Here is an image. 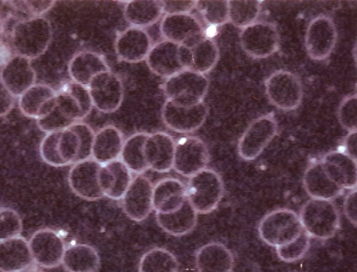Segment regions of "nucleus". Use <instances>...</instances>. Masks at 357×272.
Instances as JSON below:
<instances>
[{"label":"nucleus","mask_w":357,"mask_h":272,"mask_svg":"<svg viewBox=\"0 0 357 272\" xmlns=\"http://www.w3.org/2000/svg\"><path fill=\"white\" fill-rule=\"evenodd\" d=\"M52 36L50 22L47 18L31 17L18 22L11 33V43L17 54L29 59L45 53Z\"/></svg>","instance_id":"1"},{"label":"nucleus","mask_w":357,"mask_h":272,"mask_svg":"<svg viewBox=\"0 0 357 272\" xmlns=\"http://www.w3.org/2000/svg\"><path fill=\"white\" fill-rule=\"evenodd\" d=\"M303 230L310 238H332L340 226V215L331 200L311 198L301 207L298 215Z\"/></svg>","instance_id":"2"},{"label":"nucleus","mask_w":357,"mask_h":272,"mask_svg":"<svg viewBox=\"0 0 357 272\" xmlns=\"http://www.w3.org/2000/svg\"><path fill=\"white\" fill-rule=\"evenodd\" d=\"M224 189L220 175L206 167L189 177L186 197L197 213L207 214L217 208L224 195Z\"/></svg>","instance_id":"3"},{"label":"nucleus","mask_w":357,"mask_h":272,"mask_svg":"<svg viewBox=\"0 0 357 272\" xmlns=\"http://www.w3.org/2000/svg\"><path fill=\"white\" fill-rule=\"evenodd\" d=\"M208 86L204 74L185 68L166 78L162 89L167 100L188 107L202 102Z\"/></svg>","instance_id":"4"},{"label":"nucleus","mask_w":357,"mask_h":272,"mask_svg":"<svg viewBox=\"0 0 357 272\" xmlns=\"http://www.w3.org/2000/svg\"><path fill=\"white\" fill-rule=\"evenodd\" d=\"M298 215L291 209L280 208L266 214L258 225L260 239L278 248L296 239L303 232Z\"/></svg>","instance_id":"5"},{"label":"nucleus","mask_w":357,"mask_h":272,"mask_svg":"<svg viewBox=\"0 0 357 272\" xmlns=\"http://www.w3.org/2000/svg\"><path fill=\"white\" fill-rule=\"evenodd\" d=\"M264 86L269 102L280 110H294L302 102V82L291 71L278 70L272 73L265 80Z\"/></svg>","instance_id":"6"},{"label":"nucleus","mask_w":357,"mask_h":272,"mask_svg":"<svg viewBox=\"0 0 357 272\" xmlns=\"http://www.w3.org/2000/svg\"><path fill=\"white\" fill-rule=\"evenodd\" d=\"M239 38L243 51L256 59L271 56L279 50L280 45L277 26L266 21H256L242 29Z\"/></svg>","instance_id":"7"},{"label":"nucleus","mask_w":357,"mask_h":272,"mask_svg":"<svg viewBox=\"0 0 357 272\" xmlns=\"http://www.w3.org/2000/svg\"><path fill=\"white\" fill-rule=\"evenodd\" d=\"M79 139L70 128L46 133L39 151L43 160L53 167H63L75 163L79 151Z\"/></svg>","instance_id":"8"},{"label":"nucleus","mask_w":357,"mask_h":272,"mask_svg":"<svg viewBox=\"0 0 357 272\" xmlns=\"http://www.w3.org/2000/svg\"><path fill=\"white\" fill-rule=\"evenodd\" d=\"M278 129V122L272 114L255 119L238 139V156L246 161L257 158L275 137Z\"/></svg>","instance_id":"9"},{"label":"nucleus","mask_w":357,"mask_h":272,"mask_svg":"<svg viewBox=\"0 0 357 272\" xmlns=\"http://www.w3.org/2000/svg\"><path fill=\"white\" fill-rule=\"evenodd\" d=\"M337 40L335 24L331 17L319 14L308 23L305 33V48L314 61H324L333 52Z\"/></svg>","instance_id":"10"},{"label":"nucleus","mask_w":357,"mask_h":272,"mask_svg":"<svg viewBox=\"0 0 357 272\" xmlns=\"http://www.w3.org/2000/svg\"><path fill=\"white\" fill-rule=\"evenodd\" d=\"M209 152L205 142L198 137L186 135L175 143L172 168L185 177H190L206 168Z\"/></svg>","instance_id":"11"},{"label":"nucleus","mask_w":357,"mask_h":272,"mask_svg":"<svg viewBox=\"0 0 357 272\" xmlns=\"http://www.w3.org/2000/svg\"><path fill=\"white\" fill-rule=\"evenodd\" d=\"M160 31L165 40L188 47L206 36L202 23L191 13L165 15Z\"/></svg>","instance_id":"12"},{"label":"nucleus","mask_w":357,"mask_h":272,"mask_svg":"<svg viewBox=\"0 0 357 272\" xmlns=\"http://www.w3.org/2000/svg\"><path fill=\"white\" fill-rule=\"evenodd\" d=\"M93 106L103 113L115 112L123 98V85L114 73L107 70L95 75L87 86Z\"/></svg>","instance_id":"13"},{"label":"nucleus","mask_w":357,"mask_h":272,"mask_svg":"<svg viewBox=\"0 0 357 272\" xmlns=\"http://www.w3.org/2000/svg\"><path fill=\"white\" fill-rule=\"evenodd\" d=\"M208 107L204 101L182 106L167 100L162 108V119L170 130L180 133H190L198 130L205 122Z\"/></svg>","instance_id":"14"},{"label":"nucleus","mask_w":357,"mask_h":272,"mask_svg":"<svg viewBox=\"0 0 357 272\" xmlns=\"http://www.w3.org/2000/svg\"><path fill=\"white\" fill-rule=\"evenodd\" d=\"M29 245L34 263L45 269L61 264L66 248L63 239L50 228L36 231L29 240Z\"/></svg>","instance_id":"15"},{"label":"nucleus","mask_w":357,"mask_h":272,"mask_svg":"<svg viewBox=\"0 0 357 272\" xmlns=\"http://www.w3.org/2000/svg\"><path fill=\"white\" fill-rule=\"evenodd\" d=\"M102 165L92 158L73 164L68 175L72 191L79 197L95 201L104 197L98 183V173Z\"/></svg>","instance_id":"16"},{"label":"nucleus","mask_w":357,"mask_h":272,"mask_svg":"<svg viewBox=\"0 0 357 272\" xmlns=\"http://www.w3.org/2000/svg\"><path fill=\"white\" fill-rule=\"evenodd\" d=\"M153 188L151 181L142 174L132 179L121 198L123 210L130 220L141 222L149 216L153 209Z\"/></svg>","instance_id":"17"},{"label":"nucleus","mask_w":357,"mask_h":272,"mask_svg":"<svg viewBox=\"0 0 357 272\" xmlns=\"http://www.w3.org/2000/svg\"><path fill=\"white\" fill-rule=\"evenodd\" d=\"M56 106L74 122L86 118L93 107L88 87L73 81L56 92Z\"/></svg>","instance_id":"18"},{"label":"nucleus","mask_w":357,"mask_h":272,"mask_svg":"<svg viewBox=\"0 0 357 272\" xmlns=\"http://www.w3.org/2000/svg\"><path fill=\"white\" fill-rule=\"evenodd\" d=\"M176 141L165 132L148 135L144 153L149 169L159 173L168 172L173 167Z\"/></svg>","instance_id":"19"},{"label":"nucleus","mask_w":357,"mask_h":272,"mask_svg":"<svg viewBox=\"0 0 357 272\" xmlns=\"http://www.w3.org/2000/svg\"><path fill=\"white\" fill-rule=\"evenodd\" d=\"M36 73L31 60L15 55L1 68L0 81L15 97H20L36 84Z\"/></svg>","instance_id":"20"},{"label":"nucleus","mask_w":357,"mask_h":272,"mask_svg":"<svg viewBox=\"0 0 357 272\" xmlns=\"http://www.w3.org/2000/svg\"><path fill=\"white\" fill-rule=\"evenodd\" d=\"M152 45L151 38L146 31L130 27L118 35L114 49L120 60L137 63L146 59Z\"/></svg>","instance_id":"21"},{"label":"nucleus","mask_w":357,"mask_h":272,"mask_svg":"<svg viewBox=\"0 0 357 272\" xmlns=\"http://www.w3.org/2000/svg\"><path fill=\"white\" fill-rule=\"evenodd\" d=\"M319 161L327 176L338 186L343 190L356 188V160L337 150L326 153Z\"/></svg>","instance_id":"22"},{"label":"nucleus","mask_w":357,"mask_h":272,"mask_svg":"<svg viewBox=\"0 0 357 272\" xmlns=\"http://www.w3.org/2000/svg\"><path fill=\"white\" fill-rule=\"evenodd\" d=\"M18 105L24 116L40 119L55 107L56 91L48 84L36 83L19 97Z\"/></svg>","instance_id":"23"},{"label":"nucleus","mask_w":357,"mask_h":272,"mask_svg":"<svg viewBox=\"0 0 357 272\" xmlns=\"http://www.w3.org/2000/svg\"><path fill=\"white\" fill-rule=\"evenodd\" d=\"M132 181V172L120 160L102 165L98 173V183L104 195L112 199H121Z\"/></svg>","instance_id":"24"},{"label":"nucleus","mask_w":357,"mask_h":272,"mask_svg":"<svg viewBox=\"0 0 357 272\" xmlns=\"http://www.w3.org/2000/svg\"><path fill=\"white\" fill-rule=\"evenodd\" d=\"M179 45L163 40L152 45L146 58L149 69L158 76L167 78L184 69L178 57Z\"/></svg>","instance_id":"25"},{"label":"nucleus","mask_w":357,"mask_h":272,"mask_svg":"<svg viewBox=\"0 0 357 272\" xmlns=\"http://www.w3.org/2000/svg\"><path fill=\"white\" fill-rule=\"evenodd\" d=\"M195 262L198 272H233L235 264L231 250L216 241L201 246L195 253Z\"/></svg>","instance_id":"26"},{"label":"nucleus","mask_w":357,"mask_h":272,"mask_svg":"<svg viewBox=\"0 0 357 272\" xmlns=\"http://www.w3.org/2000/svg\"><path fill=\"white\" fill-rule=\"evenodd\" d=\"M186 199V185L177 178H164L153 186V209L155 213H172Z\"/></svg>","instance_id":"27"},{"label":"nucleus","mask_w":357,"mask_h":272,"mask_svg":"<svg viewBox=\"0 0 357 272\" xmlns=\"http://www.w3.org/2000/svg\"><path fill=\"white\" fill-rule=\"evenodd\" d=\"M33 263L29 241L23 236L0 241L1 272H24Z\"/></svg>","instance_id":"28"},{"label":"nucleus","mask_w":357,"mask_h":272,"mask_svg":"<svg viewBox=\"0 0 357 272\" xmlns=\"http://www.w3.org/2000/svg\"><path fill=\"white\" fill-rule=\"evenodd\" d=\"M109 70L104 57L98 52L83 50L70 60L68 71L73 82L87 86L91 79L98 73Z\"/></svg>","instance_id":"29"},{"label":"nucleus","mask_w":357,"mask_h":272,"mask_svg":"<svg viewBox=\"0 0 357 272\" xmlns=\"http://www.w3.org/2000/svg\"><path fill=\"white\" fill-rule=\"evenodd\" d=\"M121 131L113 125H107L95 133L91 158L100 165L119 159L123 144Z\"/></svg>","instance_id":"30"},{"label":"nucleus","mask_w":357,"mask_h":272,"mask_svg":"<svg viewBox=\"0 0 357 272\" xmlns=\"http://www.w3.org/2000/svg\"><path fill=\"white\" fill-rule=\"evenodd\" d=\"M303 184L307 194L315 199L332 200L344 190L327 176L319 160L307 166L303 174Z\"/></svg>","instance_id":"31"},{"label":"nucleus","mask_w":357,"mask_h":272,"mask_svg":"<svg viewBox=\"0 0 357 272\" xmlns=\"http://www.w3.org/2000/svg\"><path fill=\"white\" fill-rule=\"evenodd\" d=\"M197 215L186 199L176 211L169 213H155V218L163 231L174 236H181L194 229L197 222Z\"/></svg>","instance_id":"32"},{"label":"nucleus","mask_w":357,"mask_h":272,"mask_svg":"<svg viewBox=\"0 0 357 272\" xmlns=\"http://www.w3.org/2000/svg\"><path fill=\"white\" fill-rule=\"evenodd\" d=\"M61 264L68 272H96L100 266V257L91 245L77 243L66 247Z\"/></svg>","instance_id":"33"},{"label":"nucleus","mask_w":357,"mask_h":272,"mask_svg":"<svg viewBox=\"0 0 357 272\" xmlns=\"http://www.w3.org/2000/svg\"><path fill=\"white\" fill-rule=\"evenodd\" d=\"M123 14L131 27L144 29L157 22L163 11L160 1L131 0L126 1Z\"/></svg>","instance_id":"34"},{"label":"nucleus","mask_w":357,"mask_h":272,"mask_svg":"<svg viewBox=\"0 0 357 272\" xmlns=\"http://www.w3.org/2000/svg\"><path fill=\"white\" fill-rule=\"evenodd\" d=\"M148 135L144 132L135 133L123 142L119 159L131 172L136 174H142L149 169L144 153Z\"/></svg>","instance_id":"35"},{"label":"nucleus","mask_w":357,"mask_h":272,"mask_svg":"<svg viewBox=\"0 0 357 272\" xmlns=\"http://www.w3.org/2000/svg\"><path fill=\"white\" fill-rule=\"evenodd\" d=\"M188 48L190 52V69L205 75L216 66L220 58V50L212 38L205 36Z\"/></svg>","instance_id":"36"},{"label":"nucleus","mask_w":357,"mask_h":272,"mask_svg":"<svg viewBox=\"0 0 357 272\" xmlns=\"http://www.w3.org/2000/svg\"><path fill=\"white\" fill-rule=\"evenodd\" d=\"M178 262L175 255L164 248H153L141 257L138 272H178Z\"/></svg>","instance_id":"37"},{"label":"nucleus","mask_w":357,"mask_h":272,"mask_svg":"<svg viewBox=\"0 0 357 272\" xmlns=\"http://www.w3.org/2000/svg\"><path fill=\"white\" fill-rule=\"evenodd\" d=\"M262 1H228L229 22L241 29L255 22L261 13Z\"/></svg>","instance_id":"38"},{"label":"nucleus","mask_w":357,"mask_h":272,"mask_svg":"<svg viewBox=\"0 0 357 272\" xmlns=\"http://www.w3.org/2000/svg\"><path fill=\"white\" fill-rule=\"evenodd\" d=\"M195 8L209 26L220 27L229 22L228 1L198 0Z\"/></svg>","instance_id":"39"},{"label":"nucleus","mask_w":357,"mask_h":272,"mask_svg":"<svg viewBox=\"0 0 357 272\" xmlns=\"http://www.w3.org/2000/svg\"><path fill=\"white\" fill-rule=\"evenodd\" d=\"M310 247V237L304 231L292 241L276 248L278 258L287 263H291L303 258Z\"/></svg>","instance_id":"40"},{"label":"nucleus","mask_w":357,"mask_h":272,"mask_svg":"<svg viewBox=\"0 0 357 272\" xmlns=\"http://www.w3.org/2000/svg\"><path fill=\"white\" fill-rule=\"evenodd\" d=\"M22 220L19 213L9 207H0V241L20 235Z\"/></svg>","instance_id":"41"},{"label":"nucleus","mask_w":357,"mask_h":272,"mask_svg":"<svg viewBox=\"0 0 357 272\" xmlns=\"http://www.w3.org/2000/svg\"><path fill=\"white\" fill-rule=\"evenodd\" d=\"M338 121L348 132L357 130V96L356 93L345 96L337 109Z\"/></svg>","instance_id":"42"},{"label":"nucleus","mask_w":357,"mask_h":272,"mask_svg":"<svg viewBox=\"0 0 357 272\" xmlns=\"http://www.w3.org/2000/svg\"><path fill=\"white\" fill-rule=\"evenodd\" d=\"M69 128L77 135L79 139V151L75 163L91 158L95 135L92 128L81 121L75 122Z\"/></svg>","instance_id":"43"},{"label":"nucleus","mask_w":357,"mask_h":272,"mask_svg":"<svg viewBox=\"0 0 357 272\" xmlns=\"http://www.w3.org/2000/svg\"><path fill=\"white\" fill-rule=\"evenodd\" d=\"M74 123L61 112L56 105L47 115L37 119L39 129L45 133L68 128Z\"/></svg>","instance_id":"44"},{"label":"nucleus","mask_w":357,"mask_h":272,"mask_svg":"<svg viewBox=\"0 0 357 272\" xmlns=\"http://www.w3.org/2000/svg\"><path fill=\"white\" fill-rule=\"evenodd\" d=\"M12 4L15 8L33 15V17H39L50 10L54 5L55 1H7Z\"/></svg>","instance_id":"45"},{"label":"nucleus","mask_w":357,"mask_h":272,"mask_svg":"<svg viewBox=\"0 0 357 272\" xmlns=\"http://www.w3.org/2000/svg\"><path fill=\"white\" fill-rule=\"evenodd\" d=\"M160 3L165 15L190 13L196 6L195 0H165L160 1Z\"/></svg>","instance_id":"46"},{"label":"nucleus","mask_w":357,"mask_h":272,"mask_svg":"<svg viewBox=\"0 0 357 272\" xmlns=\"http://www.w3.org/2000/svg\"><path fill=\"white\" fill-rule=\"evenodd\" d=\"M356 188L349 190V192L344 197L343 203V210L347 219L349 222L356 226V216H357V202H356Z\"/></svg>","instance_id":"47"},{"label":"nucleus","mask_w":357,"mask_h":272,"mask_svg":"<svg viewBox=\"0 0 357 272\" xmlns=\"http://www.w3.org/2000/svg\"><path fill=\"white\" fill-rule=\"evenodd\" d=\"M14 106V97L0 81V116L10 112Z\"/></svg>","instance_id":"48"},{"label":"nucleus","mask_w":357,"mask_h":272,"mask_svg":"<svg viewBox=\"0 0 357 272\" xmlns=\"http://www.w3.org/2000/svg\"><path fill=\"white\" fill-rule=\"evenodd\" d=\"M350 158L356 160L357 136L356 131L348 132L342 142V150Z\"/></svg>","instance_id":"49"},{"label":"nucleus","mask_w":357,"mask_h":272,"mask_svg":"<svg viewBox=\"0 0 357 272\" xmlns=\"http://www.w3.org/2000/svg\"><path fill=\"white\" fill-rule=\"evenodd\" d=\"M13 52L10 46L0 40V67L4 66L13 57Z\"/></svg>","instance_id":"50"},{"label":"nucleus","mask_w":357,"mask_h":272,"mask_svg":"<svg viewBox=\"0 0 357 272\" xmlns=\"http://www.w3.org/2000/svg\"><path fill=\"white\" fill-rule=\"evenodd\" d=\"M2 27H3V24H2V20H1V16H0V33L1 32Z\"/></svg>","instance_id":"51"},{"label":"nucleus","mask_w":357,"mask_h":272,"mask_svg":"<svg viewBox=\"0 0 357 272\" xmlns=\"http://www.w3.org/2000/svg\"><path fill=\"white\" fill-rule=\"evenodd\" d=\"M36 272H44V271H36Z\"/></svg>","instance_id":"52"}]
</instances>
